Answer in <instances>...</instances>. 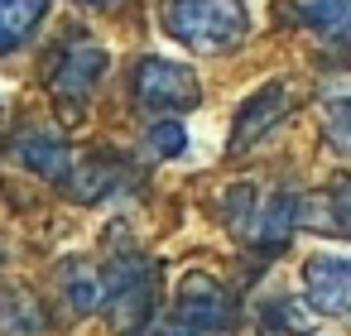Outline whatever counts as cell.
<instances>
[{"label":"cell","instance_id":"3","mask_svg":"<svg viewBox=\"0 0 351 336\" xmlns=\"http://www.w3.org/2000/svg\"><path fill=\"white\" fill-rule=\"evenodd\" d=\"M231 331V293L212 274H188L173 293V307L154 317V336H221Z\"/></svg>","mask_w":351,"mask_h":336},{"label":"cell","instance_id":"17","mask_svg":"<svg viewBox=\"0 0 351 336\" xmlns=\"http://www.w3.org/2000/svg\"><path fill=\"white\" fill-rule=\"evenodd\" d=\"M149 154L154 159H178L183 149H188V125L183 120H159V125H149Z\"/></svg>","mask_w":351,"mask_h":336},{"label":"cell","instance_id":"2","mask_svg":"<svg viewBox=\"0 0 351 336\" xmlns=\"http://www.w3.org/2000/svg\"><path fill=\"white\" fill-rule=\"evenodd\" d=\"M226 226L250 245H284L303 226V197L293 192H260V188H231L226 192Z\"/></svg>","mask_w":351,"mask_h":336},{"label":"cell","instance_id":"6","mask_svg":"<svg viewBox=\"0 0 351 336\" xmlns=\"http://www.w3.org/2000/svg\"><path fill=\"white\" fill-rule=\"evenodd\" d=\"M303 293L322 317H351V259L341 255H308L303 259Z\"/></svg>","mask_w":351,"mask_h":336},{"label":"cell","instance_id":"16","mask_svg":"<svg viewBox=\"0 0 351 336\" xmlns=\"http://www.w3.org/2000/svg\"><path fill=\"white\" fill-rule=\"evenodd\" d=\"M269 326L293 331V336H308V331H313V302H298V298H274V302H269Z\"/></svg>","mask_w":351,"mask_h":336},{"label":"cell","instance_id":"4","mask_svg":"<svg viewBox=\"0 0 351 336\" xmlns=\"http://www.w3.org/2000/svg\"><path fill=\"white\" fill-rule=\"evenodd\" d=\"M154 298H159V274H154L149 259H135V255L111 259V269H106V302H101L111 326H121V331L149 326Z\"/></svg>","mask_w":351,"mask_h":336},{"label":"cell","instance_id":"5","mask_svg":"<svg viewBox=\"0 0 351 336\" xmlns=\"http://www.w3.org/2000/svg\"><path fill=\"white\" fill-rule=\"evenodd\" d=\"M135 101L145 111H193L197 106V73L173 58H145L135 68Z\"/></svg>","mask_w":351,"mask_h":336},{"label":"cell","instance_id":"18","mask_svg":"<svg viewBox=\"0 0 351 336\" xmlns=\"http://www.w3.org/2000/svg\"><path fill=\"white\" fill-rule=\"evenodd\" d=\"M327 135H332V144H337V149H346V154H351V101H341V106H332V111H327Z\"/></svg>","mask_w":351,"mask_h":336},{"label":"cell","instance_id":"10","mask_svg":"<svg viewBox=\"0 0 351 336\" xmlns=\"http://www.w3.org/2000/svg\"><path fill=\"white\" fill-rule=\"evenodd\" d=\"M121 183H130V173L121 168V159H116V154L82 159V164H73V178H68V188H73V197H77V202H101V197H111Z\"/></svg>","mask_w":351,"mask_h":336},{"label":"cell","instance_id":"19","mask_svg":"<svg viewBox=\"0 0 351 336\" xmlns=\"http://www.w3.org/2000/svg\"><path fill=\"white\" fill-rule=\"evenodd\" d=\"M0 111H5V106H0Z\"/></svg>","mask_w":351,"mask_h":336},{"label":"cell","instance_id":"13","mask_svg":"<svg viewBox=\"0 0 351 336\" xmlns=\"http://www.w3.org/2000/svg\"><path fill=\"white\" fill-rule=\"evenodd\" d=\"M49 15V0H0V53L20 49Z\"/></svg>","mask_w":351,"mask_h":336},{"label":"cell","instance_id":"15","mask_svg":"<svg viewBox=\"0 0 351 336\" xmlns=\"http://www.w3.org/2000/svg\"><path fill=\"white\" fill-rule=\"evenodd\" d=\"M63 298H68L73 312H97L106 302V274H97L87 259L68 264L63 269Z\"/></svg>","mask_w":351,"mask_h":336},{"label":"cell","instance_id":"11","mask_svg":"<svg viewBox=\"0 0 351 336\" xmlns=\"http://www.w3.org/2000/svg\"><path fill=\"white\" fill-rule=\"evenodd\" d=\"M293 20L327 44H351V0H293Z\"/></svg>","mask_w":351,"mask_h":336},{"label":"cell","instance_id":"14","mask_svg":"<svg viewBox=\"0 0 351 336\" xmlns=\"http://www.w3.org/2000/svg\"><path fill=\"white\" fill-rule=\"evenodd\" d=\"M44 326H49V317H44V307H39L34 293H25V288H0V331L34 336V331H44Z\"/></svg>","mask_w":351,"mask_h":336},{"label":"cell","instance_id":"9","mask_svg":"<svg viewBox=\"0 0 351 336\" xmlns=\"http://www.w3.org/2000/svg\"><path fill=\"white\" fill-rule=\"evenodd\" d=\"M303 226L313 231H332L351 240V178H337L327 192L303 197Z\"/></svg>","mask_w":351,"mask_h":336},{"label":"cell","instance_id":"8","mask_svg":"<svg viewBox=\"0 0 351 336\" xmlns=\"http://www.w3.org/2000/svg\"><path fill=\"white\" fill-rule=\"evenodd\" d=\"M284 111H289V92L279 87V82H269V87H260L245 106H241V120H236V135H231V149H250L260 135H269L279 120H284Z\"/></svg>","mask_w":351,"mask_h":336},{"label":"cell","instance_id":"7","mask_svg":"<svg viewBox=\"0 0 351 336\" xmlns=\"http://www.w3.org/2000/svg\"><path fill=\"white\" fill-rule=\"evenodd\" d=\"M101 73H106V49H97V44H68L58 53L53 73H49V87H53L58 101H87L97 92Z\"/></svg>","mask_w":351,"mask_h":336},{"label":"cell","instance_id":"1","mask_svg":"<svg viewBox=\"0 0 351 336\" xmlns=\"http://www.w3.org/2000/svg\"><path fill=\"white\" fill-rule=\"evenodd\" d=\"M164 29L197 53H221V49H236L245 39L250 15L241 0H169Z\"/></svg>","mask_w":351,"mask_h":336},{"label":"cell","instance_id":"12","mask_svg":"<svg viewBox=\"0 0 351 336\" xmlns=\"http://www.w3.org/2000/svg\"><path fill=\"white\" fill-rule=\"evenodd\" d=\"M10 154H15V159H20L29 173H39V178H63V173L73 168V149H68L63 140L44 135V130H29V135H20Z\"/></svg>","mask_w":351,"mask_h":336}]
</instances>
